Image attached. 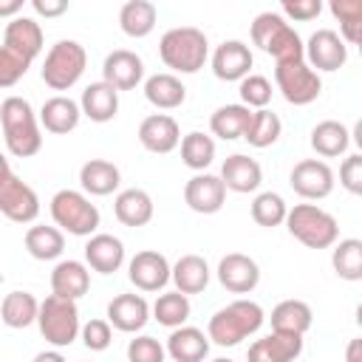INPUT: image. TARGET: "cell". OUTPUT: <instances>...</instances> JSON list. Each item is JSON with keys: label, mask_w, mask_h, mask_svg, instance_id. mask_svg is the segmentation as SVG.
Listing matches in <instances>:
<instances>
[{"label": "cell", "mask_w": 362, "mask_h": 362, "mask_svg": "<svg viewBox=\"0 0 362 362\" xmlns=\"http://www.w3.org/2000/svg\"><path fill=\"white\" fill-rule=\"evenodd\" d=\"M28 65H31V62H25L20 54H14V51H8L6 45H0V88L17 85V82L25 76Z\"/></svg>", "instance_id": "obj_45"}, {"label": "cell", "mask_w": 362, "mask_h": 362, "mask_svg": "<svg viewBox=\"0 0 362 362\" xmlns=\"http://www.w3.org/2000/svg\"><path fill=\"white\" fill-rule=\"evenodd\" d=\"M147 317H150V305L141 294H119L107 303V322L116 331H124V334L141 331Z\"/></svg>", "instance_id": "obj_20"}, {"label": "cell", "mask_w": 362, "mask_h": 362, "mask_svg": "<svg viewBox=\"0 0 362 362\" xmlns=\"http://www.w3.org/2000/svg\"><path fill=\"white\" fill-rule=\"evenodd\" d=\"M300 354H303V337L272 331L269 337L255 339L249 345L246 359L249 362H294Z\"/></svg>", "instance_id": "obj_19"}, {"label": "cell", "mask_w": 362, "mask_h": 362, "mask_svg": "<svg viewBox=\"0 0 362 362\" xmlns=\"http://www.w3.org/2000/svg\"><path fill=\"white\" fill-rule=\"evenodd\" d=\"M51 218L57 226H62L65 232H71L76 238L93 235L99 226L96 204H90V198L76 192V189H59L51 198Z\"/></svg>", "instance_id": "obj_8"}, {"label": "cell", "mask_w": 362, "mask_h": 362, "mask_svg": "<svg viewBox=\"0 0 362 362\" xmlns=\"http://www.w3.org/2000/svg\"><path fill=\"white\" fill-rule=\"evenodd\" d=\"M79 110L90 119V122H110L119 110V90L110 88L107 82H90L85 90H82V99H79Z\"/></svg>", "instance_id": "obj_26"}, {"label": "cell", "mask_w": 362, "mask_h": 362, "mask_svg": "<svg viewBox=\"0 0 362 362\" xmlns=\"http://www.w3.org/2000/svg\"><path fill=\"white\" fill-rule=\"evenodd\" d=\"M311 328V308L303 300H283L272 308V331L303 337Z\"/></svg>", "instance_id": "obj_30"}, {"label": "cell", "mask_w": 362, "mask_h": 362, "mask_svg": "<svg viewBox=\"0 0 362 362\" xmlns=\"http://www.w3.org/2000/svg\"><path fill=\"white\" fill-rule=\"evenodd\" d=\"M286 212H288V206L277 192H260L252 201V218H255V223H260L266 229L280 226L286 221Z\"/></svg>", "instance_id": "obj_43"}, {"label": "cell", "mask_w": 362, "mask_h": 362, "mask_svg": "<svg viewBox=\"0 0 362 362\" xmlns=\"http://www.w3.org/2000/svg\"><path fill=\"white\" fill-rule=\"evenodd\" d=\"M339 184L351 195H359L362 192V156L359 153H354V156H348L342 161V167H339Z\"/></svg>", "instance_id": "obj_48"}, {"label": "cell", "mask_w": 362, "mask_h": 362, "mask_svg": "<svg viewBox=\"0 0 362 362\" xmlns=\"http://www.w3.org/2000/svg\"><path fill=\"white\" fill-rule=\"evenodd\" d=\"M351 144V133L342 122H334V119H325L320 122L314 130H311V147L322 156V158H334V156H342Z\"/></svg>", "instance_id": "obj_34"}, {"label": "cell", "mask_w": 362, "mask_h": 362, "mask_svg": "<svg viewBox=\"0 0 362 362\" xmlns=\"http://www.w3.org/2000/svg\"><path fill=\"white\" fill-rule=\"evenodd\" d=\"M218 178H221L223 187L232 189V192H255V189L260 187V181H263V170H260V164H257L255 158L235 153V156H229V158L223 161Z\"/></svg>", "instance_id": "obj_22"}, {"label": "cell", "mask_w": 362, "mask_h": 362, "mask_svg": "<svg viewBox=\"0 0 362 362\" xmlns=\"http://www.w3.org/2000/svg\"><path fill=\"white\" fill-rule=\"evenodd\" d=\"M331 14L339 20V40L356 45L362 40V0H331Z\"/></svg>", "instance_id": "obj_40"}, {"label": "cell", "mask_w": 362, "mask_h": 362, "mask_svg": "<svg viewBox=\"0 0 362 362\" xmlns=\"http://www.w3.org/2000/svg\"><path fill=\"white\" fill-rule=\"evenodd\" d=\"M127 277L139 291H158L170 283V263H167L164 255H158L153 249H144L130 260Z\"/></svg>", "instance_id": "obj_15"}, {"label": "cell", "mask_w": 362, "mask_h": 362, "mask_svg": "<svg viewBox=\"0 0 362 362\" xmlns=\"http://www.w3.org/2000/svg\"><path fill=\"white\" fill-rule=\"evenodd\" d=\"M37 325H40V334L45 337V342H51L54 348H68L76 339V334H79L76 300H65V297L48 294L40 303Z\"/></svg>", "instance_id": "obj_6"}, {"label": "cell", "mask_w": 362, "mask_h": 362, "mask_svg": "<svg viewBox=\"0 0 362 362\" xmlns=\"http://www.w3.org/2000/svg\"><path fill=\"white\" fill-rule=\"evenodd\" d=\"M252 62H255V57H252L249 45L240 40H226L212 54V71L223 82H238V79L249 76Z\"/></svg>", "instance_id": "obj_17"}, {"label": "cell", "mask_w": 362, "mask_h": 362, "mask_svg": "<svg viewBox=\"0 0 362 362\" xmlns=\"http://www.w3.org/2000/svg\"><path fill=\"white\" fill-rule=\"evenodd\" d=\"M90 288V274L79 260H59L51 272V291L65 300H79Z\"/></svg>", "instance_id": "obj_25"}, {"label": "cell", "mask_w": 362, "mask_h": 362, "mask_svg": "<svg viewBox=\"0 0 362 362\" xmlns=\"http://www.w3.org/2000/svg\"><path fill=\"white\" fill-rule=\"evenodd\" d=\"M0 212L14 223H31L40 215L37 192L14 173L0 178Z\"/></svg>", "instance_id": "obj_10"}, {"label": "cell", "mask_w": 362, "mask_h": 362, "mask_svg": "<svg viewBox=\"0 0 362 362\" xmlns=\"http://www.w3.org/2000/svg\"><path fill=\"white\" fill-rule=\"evenodd\" d=\"M184 201L192 212H201V215H215L223 201H226V187L218 175L212 173H198L187 181L184 187Z\"/></svg>", "instance_id": "obj_13"}, {"label": "cell", "mask_w": 362, "mask_h": 362, "mask_svg": "<svg viewBox=\"0 0 362 362\" xmlns=\"http://www.w3.org/2000/svg\"><path fill=\"white\" fill-rule=\"evenodd\" d=\"M8 173H11V167H8V158L0 153V178H3V175H8Z\"/></svg>", "instance_id": "obj_54"}, {"label": "cell", "mask_w": 362, "mask_h": 362, "mask_svg": "<svg viewBox=\"0 0 362 362\" xmlns=\"http://www.w3.org/2000/svg\"><path fill=\"white\" fill-rule=\"evenodd\" d=\"M139 141L144 150L150 153H173L181 141V130H178V122L167 113H153L147 116L141 124H139Z\"/></svg>", "instance_id": "obj_18"}, {"label": "cell", "mask_w": 362, "mask_h": 362, "mask_svg": "<svg viewBox=\"0 0 362 362\" xmlns=\"http://www.w3.org/2000/svg\"><path fill=\"white\" fill-rule=\"evenodd\" d=\"M280 130H283V124H280L277 113L263 107V110H252V122H249V130H246L243 139L252 147H269L280 139Z\"/></svg>", "instance_id": "obj_41"}, {"label": "cell", "mask_w": 362, "mask_h": 362, "mask_svg": "<svg viewBox=\"0 0 362 362\" xmlns=\"http://www.w3.org/2000/svg\"><path fill=\"white\" fill-rule=\"evenodd\" d=\"M212 362H235V359H226V356H221V359H212Z\"/></svg>", "instance_id": "obj_55"}, {"label": "cell", "mask_w": 362, "mask_h": 362, "mask_svg": "<svg viewBox=\"0 0 362 362\" xmlns=\"http://www.w3.org/2000/svg\"><path fill=\"white\" fill-rule=\"evenodd\" d=\"M153 314H156V320H158L161 325H167V328H181V325L189 320V300H187V294H181V291H167V294H161V297L156 300Z\"/></svg>", "instance_id": "obj_42"}, {"label": "cell", "mask_w": 362, "mask_h": 362, "mask_svg": "<svg viewBox=\"0 0 362 362\" xmlns=\"http://www.w3.org/2000/svg\"><path fill=\"white\" fill-rule=\"evenodd\" d=\"M288 184H291V189L300 198L320 201V198L331 195V189H334V173L320 158H303V161L294 164V170L288 175Z\"/></svg>", "instance_id": "obj_12"}, {"label": "cell", "mask_w": 362, "mask_h": 362, "mask_svg": "<svg viewBox=\"0 0 362 362\" xmlns=\"http://www.w3.org/2000/svg\"><path fill=\"white\" fill-rule=\"evenodd\" d=\"M25 249L37 260H57L65 249V238L57 226H31L25 232Z\"/></svg>", "instance_id": "obj_37"}, {"label": "cell", "mask_w": 362, "mask_h": 362, "mask_svg": "<svg viewBox=\"0 0 362 362\" xmlns=\"http://www.w3.org/2000/svg\"><path fill=\"white\" fill-rule=\"evenodd\" d=\"M79 331H82V342H85L88 351H105L110 345V339H113L107 320H90Z\"/></svg>", "instance_id": "obj_47"}, {"label": "cell", "mask_w": 362, "mask_h": 362, "mask_svg": "<svg viewBox=\"0 0 362 362\" xmlns=\"http://www.w3.org/2000/svg\"><path fill=\"white\" fill-rule=\"evenodd\" d=\"M34 362H65V356L59 351H42L34 356Z\"/></svg>", "instance_id": "obj_53"}, {"label": "cell", "mask_w": 362, "mask_h": 362, "mask_svg": "<svg viewBox=\"0 0 362 362\" xmlns=\"http://www.w3.org/2000/svg\"><path fill=\"white\" fill-rule=\"evenodd\" d=\"M206 54H209L206 34L201 28H192V25L170 28L158 42L161 62L178 74H198L206 62Z\"/></svg>", "instance_id": "obj_3"}, {"label": "cell", "mask_w": 362, "mask_h": 362, "mask_svg": "<svg viewBox=\"0 0 362 362\" xmlns=\"http://www.w3.org/2000/svg\"><path fill=\"white\" fill-rule=\"evenodd\" d=\"M303 59H308L305 65L314 71H339L348 59V48L339 40L337 31L331 28H317L308 42H303Z\"/></svg>", "instance_id": "obj_11"}, {"label": "cell", "mask_w": 362, "mask_h": 362, "mask_svg": "<svg viewBox=\"0 0 362 362\" xmlns=\"http://www.w3.org/2000/svg\"><path fill=\"white\" fill-rule=\"evenodd\" d=\"M164 345L156 337H136L127 345V359L130 362H164Z\"/></svg>", "instance_id": "obj_46"}, {"label": "cell", "mask_w": 362, "mask_h": 362, "mask_svg": "<svg viewBox=\"0 0 362 362\" xmlns=\"http://www.w3.org/2000/svg\"><path fill=\"white\" fill-rule=\"evenodd\" d=\"M164 351L175 362H204L206 354H209V337L201 328L181 325V328H173V334L167 337Z\"/></svg>", "instance_id": "obj_24"}, {"label": "cell", "mask_w": 362, "mask_h": 362, "mask_svg": "<svg viewBox=\"0 0 362 362\" xmlns=\"http://www.w3.org/2000/svg\"><path fill=\"white\" fill-rule=\"evenodd\" d=\"M345 362H362V339H351V342H348Z\"/></svg>", "instance_id": "obj_52"}, {"label": "cell", "mask_w": 362, "mask_h": 362, "mask_svg": "<svg viewBox=\"0 0 362 362\" xmlns=\"http://www.w3.org/2000/svg\"><path fill=\"white\" fill-rule=\"evenodd\" d=\"M283 14L291 17V20H300V23H308L314 17H320L322 11V3L320 0H283Z\"/></svg>", "instance_id": "obj_49"}, {"label": "cell", "mask_w": 362, "mask_h": 362, "mask_svg": "<svg viewBox=\"0 0 362 362\" xmlns=\"http://www.w3.org/2000/svg\"><path fill=\"white\" fill-rule=\"evenodd\" d=\"M0 122H3V136H6V147H8L11 156L28 158V156L40 153L42 136H40L37 116H34L28 99H23V96L3 99V105H0Z\"/></svg>", "instance_id": "obj_1"}, {"label": "cell", "mask_w": 362, "mask_h": 362, "mask_svg": "<svg viewBox=\"0 0 362 362\" xmlns=\"http://www.w3.org/2000/svg\"><path fill=\"white\" fill-rule=\"evenodd\" d=\"M274 82H277V88H280V93L288 105H311L322 90L320 74L311 71L305 65V59L277 65L274 68Z\"/></svg>", "instance_id": "obj_9"}, {"label": "cell", "mask_w": 362, "mask_h": 362, "mask_svg": "<svg viewBox=\"0 0 362 362\" xmlns=\"http://www.w3.org/2000/svg\"><path fill=\"white\" fill-rule=\"evenodd\" d=\"M37 311H40V303L28 291H11L0 303V320L8 328H28L31 322H37Z\"/></svg>", "instance_id": "obj_36"}, {"label": "cell", "mask_w": 362, "mask_h": 362, "mask_svg": "<svg viewBox=\"0 0 362 362\" xmlns=\"http://www.w3.org/2000/svg\"><path fill=\"white\" fill-rule=\"evenodd\" d=\"M79 116H82L79 105H76L74 99H68V96H51V99L42 105V110H40L42 127H45L48 133H57V136L71 133V130L79 124Z\"/></svg>", "instance_id": "obj_29"}, {"label": "cell", "mask_w": 362, "mask_h": 362, "mask_svg": "<svg viewBox=\"0 0 362 362\" xmlns=\"http://www.w3.org/2000/svg\"><path fill=\"white\" fill-rule=\"evenodd\" d=\"M85 65H88L85 48L76 40H59L45 54L42 82L51 90H68V88H74L79 82V76L85 74Z\"/></svg>", "instance_id": "obj_7"}, {"label": "cell", "mask_w": 362, "mask_h": 362, "mask_svg": "<svg viewBox=\"0 0 362 362\" xmlns=\"http://www.w3.org/2000/svg\"><path fill=\"white\" fill-rule=\"evenodd\" d=\"M3 45L14 54H20L25 62H31L40 51H42V28L37 20L31 17H14L8 25H6V34H3Z\"/></svg>", "instance_id": "obj_21"}, {"label": "cell", "mask_w": 362, "mask_h": 362, "mask_svg": "<svg viewBox=\"0 0 362 362\" xmlns=\"http://www.w3.org/2000/svg\"><path fill=\"white\" fill-rule=\"evenodd\" d=\"M102 82H107L110 88L116 90H133L141 76H144V62L139 54L127 51V48H119V51H110L102 62Z\"/></svg>", "instance_id": "obj_14"}, {"label": "cell", "mask_w": 362, "mask_h": 362, "mask_svg": "<svg viewBox=\"0 0 362 362\" xmlns=\"http://www.w3.org/2000/svg\"><path fill=\"white\" fill-rule=\"evenodd\" d=\"M85 260H88V266H90L93 272H99V274H113V272H119V266L124 263V246H122V240L113 238V235H105V232L90 235V240L85 243Z\"/></svg>", "instance_id": "obj_23"}, {"label": "cell", "mask_w": 362, "mask_h": 362, "mask_svg": "<svg viewBox=\"0 0 362 362\" xmlns=\"http://www.w3.org/2000/svg\"><path fill=\"white\" fill-rule=\"evenodd\" d=\"M331 263L342 280H351V283L362 280V240H356V238L339 240L331 255Z\"/></svg>", "instance_id": "obj_38"}, {"label": "cell", "mask_w": 362, "mask_h": 362, "mask_svg": "<svg viewBox=\"0 0 362 362\" xmlns=\"http://www.w3.org/2000/svg\"><path fill=\"white\" fill-rule=\"evenodd\" d=\"M263 308L252 300H235L229 303L226 308L215 311L209 317V325H206V337L215 342V345H223V348H232L238 345L240 339L252 337L260 331L263 325Z\"/></svg>", "instance_id": "obj_2"}, {"label": "cell", "mask_w": 362, "mask_h": 362, "mask_svg": "<svg viewBox=\"0 0 362 362\" xmlns=\"http://www.w3.org/2000/svg\"><path fill=\"white\" fill-rule=\"evenodd\" d=\"M31 8L40 17H59L68 11V0H31Z\"/></svg>", "instance_id": "obj_50"}, {"label": "cell", "mask_w": 362, "mask_h": 362, "mask_svg": "<svg viewBox=\"0 0 362 362\" xmlns=\"http://www.w3.org/2000/svg\"><path fill=\"white\" fill-rule=\"evenodd\" d=\"M240 99H243V107H257L263 110L269 102H272V82L260 74H249L240 79Z\"/></svg>", "instance_id": "obj_44"}, {"label": "cell", "mask_w": 362, "mask_h": 362, "mask_svg": "<svg viewBox=\"0 0 362 362\" xmlns=\"http://www.w3.org/2000/svg\"><path fill=\"white\" fill-rule=\"evenodd\" d=\"M170 280L175 283V291L181 294H198L209 283V266L201 255H184L170 269Z\"/></svg>", "instance_id": "obj_28"}, {"label": "cell", "mask_w": 362, "mask_h": 362, "mask_svg": "<svg viewBox=\"0 0 362 362\" xmlns=\"http://www.w3.org/2000/svg\"><path fill=\"white\" fill-rule=\"evenodd\" d=\"M286 226L291 238H297L308 249H328L339 238L337 218L314 204H297L294 209L286 212Z\"/></svg>", "instance_id": "obj_5"}, {"label": "cell", "mask_w": 362, "mask_h": 362, "mask_svg": "<svg viewBox=\"0 0 362 362\" xmlns=\"http://www.w3.org/2000/svg\"><path fill=\"white\" fill-rule=\"evenodd\" d=\"M144 96L150 105L161 107V110H173L178 105H184L187 99V88L181 85L178 76L173 74H153L147 82H144Z\"/></svg>", "instance_id": "obj_32"}, {"label": "cell", "mask_w": 362, "mask_h": 362, "mask_svg": "<svg viewBox=\"0 0 362 362\" xmlns=\"http://www.w3.org/2000/svg\"><path fill=\"white\" fill-rule=\"evenodd\" d=\"M113 212L124 226H144L153 218V198L139 187L122 189L113 201Z\"/></svg>", "instance_id": "obj_27"}, {"label": "cell", "mask_w": 362, "mask_h": 362, "mask_svg": "<svg viewBox=\"0 0 362 362\" xmlns=\"http://www.w3.org/2000/svg\"><path fill=\"white\" fill-rule=\"evenodd\" d=\"M252 42L260 51L272 54L277 59V65L303 62V40L286 23V17L277 14V11H263V14L255 17V23H252Z\"/></svg>", "instance_id": "obj_4"}, {"label": "cell", "mask_w": 362, "mask_h": 362, "mask_svg": "<svg viewBox=\"0 0 362 362\" xmlns=\"http://www.w3.org/2000/svg\"><path fill=\"white\" fill-rule=\"evenodd\" d=\"M156 17H158V11L150 0H130L119 11V25L127 37L139 40V37H147L156 28Z\"/></svg>", "instance_id": "obj_35"}, {"label": "cell", "mask_w": 362, "mask_h": 362, "mask_svg": "<svg viewBox=\"0 0 362 362\" xmlns=\"http://www.w3.org/2000/svg\"><path fill=\"white\" fill-rule=\"evenodd\" d=\"M23 8V0H0V17H17Z\"/></svg>", "instance_id": "obj_51"}, {"label": "cell", "mask_w": 362, "mask_h": 362, "mask_svg": "<svg viewBox=\"0 0 362 362\" xmlns=\"http://www.w3.org/2000/svg\"><path fill=\"white\" fill-rule=\"evenodd\" d=\"M218 280L232 294H249L260 283V269L249 255L232 252L218 263Z\"/></svg>", "instance_id": "obj_16"}, {"label": "cell", "mask_w": 362, "mask_h": 362, "mask_svg": "<svg viewBox=\"0 0 362 362\" xmlns=\"http://www.w3.org/2000/svg\"><path fill=\"white\" fill-rule=\"evenodd\" d=\"M119 181H122L119 167L105 161V158H90L79 170V184L90 195H110L119 187Z\"/></svg>", "instance_id": "obj_31"}, {"label": "cell", "mask_w": 362, "mask_h": 362, "mask_svg": "<svg viewBox=\"0 0 362 362\" xmlns=\"http://www.w3.org/2000/svg\"><path fill=\"white\" fill-rule=\"evenodd\" d=\"M181 158H184V164L189 170H206L212 164V158H215V141H212V136L198 133V130L187 133L181 139Z\"/></svg>", "instance_id": "obj_39"}, {"label": "cell", "mask_w": 362, "mask_h": 362, "mask_svg": "<svg viewBox=\"0 0 362 362\" xmlns=\"http://www.w3.org/2000/svg\"><path fill=\"white\" fill-rule=\"evenodd\" d=\"M249 122H252V110L243 107V105H223L212 113L209 119V127L218 139L223 141H232V139H243L246 130H249Z\"/></svg>", "instance_id": "obj_33"}]
</instances>
